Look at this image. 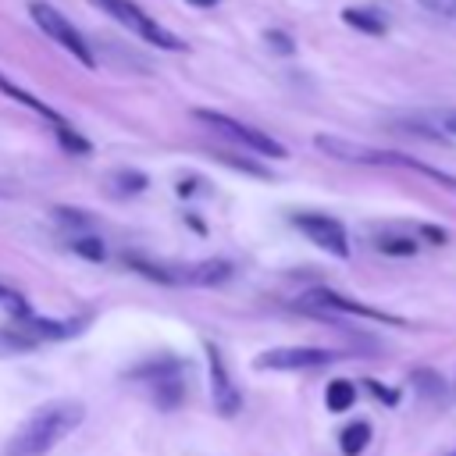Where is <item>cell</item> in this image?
<instances>
[{"label":"cell","instance_id":"cell-2","mask_svg":"<svg viewBox=\"0 0 456 456\" xmlns=\"http://www.w3.org/2000/svg\"><path fill=\"white\" fill-rule=\"evenodd\" d=\"M192 118L203 121V125H210L214 132H221V135H228V139L242 142L246 150H253V153H260V157H274V160H285V157H289V150H285L278 139H271L267 132L249 128V125H242V121H235V118H228V114H221V110L200 107V110H192Z\"/></svg>","mask_w":456,"mask_h":456},{"label":"cell","instance_id":"cell-29","mask_svg":"<svg viewBox=\"0 0 456 456\" xmlns=\"http://www.w3.org/2000/svg\"><path fill=\"white\" fill-rule=\"evenodd\" d=\"M452 456H456V452H452Z\"/></svg>","mask_w":456,"mask_h":456},{"label":"cell","instance_id":"cell-18","mask_svg":"<svg viewBox=\"0 0 456 456\" xmlns=\"http://www.w3.org/2000/svg\"><path fill=\"white\" fill-rule=\"evenodd\" d=\"M71 253H78V256H86V260H93V264H100V260L107 256V249H103V242H100L96 235L71 239Z\"/></svg>","mask_w":456,"mask_h":456},{"label":"cell","instance_id":"cell-20","mask_svg":"<svg viewBox=\"0 0 456 456\" xmlns=\"http://www.w3.org/2000/svg\"><path fill=\"white\" fill-rule=\"evenodd\" d=\"M0 306L7 310V314H14V317H28V303H25V296L18 292V289H11V285H4L0 281Z\"/></svg>","mask_w":456,"mask_h":456},{"label":"cell","instance_id":"cell-3","mask_svg":"<svg viewBox=\"0 0 456 456\" xmlns=\"http://www.w3.org/2000/svg\"><path fill=\"white\" fill-rule=\"evenodd\" d=\"M314 146L335 160H346V164H395V167H417L413 157L406 153H388V150H378V146H367V142H353V139H342V135H314Z\"/></svg>","mask_w":456,"mask_h":456},{"label":"cell","instance_id":"cell-17","mask_svg":"<svg viewBox=\"0 0 456 456\" xmlns=\"http://www.w3.org/2000/svg\"><path fill=\"white\" fill-rule=\"evenodd\" d=\"M182 370V360H150V363H139L135 370H132V378H171V374H178Z\"/></svg>","mask_w":456,"mask_h":456},{"label":"cell","instance_id":"cell-24","mask_svg":"<svg viewBox=\"0 0 456 456\" xmlns=\"http://www.w3.org/2000/svg\"><path fill=\"white\" fill-rule=\"evenodd\" d=\"M53 214H57V221H64V224H86L82 210H68V207H57Z\"/></svg>","mask_w":456,"mask_h":456},{"label":"cell","instance_id":"cell-19","mask_svg":"<svg viewBox=\"0 0 456 456\" xmlns=\"http://www.w3.org/2000/svg\"><path fill=\"white\" fill-rule=\"evenodd\" d=\"M153 385H157V388H153V399H157L164 410H171V406L178 403V395H182V385L175 381V374H171V378H157Z\"/></svg>","mask_w":456,"mask_h":456},{"label":"cell","instance_id":"cell-26","mask_svg":"<svg viewBox=\"0 0 456 456\" xmlns=\"http://www.w3.org/2000/svg\"><path fill=\"white\" fill-rule=\"evenodd\" d=\"M367 385H370V392H374V395H378V399H388V403H392V399H395V395H392V392H388V388H381V381H367Z\"/></svg>","mask_w":456,"mask_h":456},{"label":"cell","instance_id":"cell-6","mask_svg":"<svg viewBox=\"0 0 456 456\" xmlns=\"http://www.w3.org/2000/svg\"><path fill=\"white\" fill-rule=\"evenodd\" d=\"M331 360H338V353L321 349V346H281V349H267L256 360V370H310Z\"/></svg>","mask_w":456,"mask_h":456},{"label":"cell","instance_id":"cell-8","mask_svg":"<svg viewBox=\"0 0 456 456\" xmlns=\"http://www.w3.org/2000/svg\"><path fill=\"white\" fill-rule=\"evenodd\" d=\"M207 356H210V388H214V403H217V410H221L224 417H232V413L239 410V392H235V385H232V378H228L224 356H221L214 346H207Z\"/></svg>","mask_w":456,"mask_h":456},{"label":"cell","instance_id":"cell-27","mask_svg":"<svg viewBox=\"0 0 456 456\" xmlns=\"http://www.w3.org/2000/svg\"><path fill=\"white\" fill-rule=\"evenodd\" d=\"M192 7H214V4H221V0H189Z\"/></svg>","mask_w":456,"mask_h":456},{"label":"cell","instance_id":"cell-4","mask_svg":"<svg viewBox=\"0 0 456 456\" xmlns=\"http://www.w3.org/2000/svg\"><path fill=\"white\" fill-rule=\"evenodd\" d=\"M28 11H32V21H36V25L53 39V43H61V46H64L78 64H86V68H93V64H96V57H93L89 43L82 39V32H78V28H75L61 11H53L50 4H39V0H36Z\"/></svg>","mask_w":456,"mask_h":456},{"label":"cell","instance_id":"cell-12","mask_svg":"<svg viewBox=\"0 0 456 456\" xmlns=\"http://www.w3.org/2000/svg\"><path fill=\"white\" fill-rule=\"evenodd\" d=\"M367 442H370V424H367V420H353V424H346L342 435H338V449H342L346 456L363 452Z\"/></svg>","mask_w":456,"mask_h":456},{"label":"cell","instance_id":"cell-10","mask_svg":"<svg viewBox=\"0 0 456 456\" xmlns=\"http://www.w3.org/2000/svg\"><path fill=\"white\" fill-rule=\"evenodd\" d=\"M39 346V338L28 328H0V356H21L32 353Z\"/></svg>","mask_w":456,"mask_h":456},{"label":"cell","instance_id":"cell-16","mask_svg":"<svg viewBox=\"0 0 456 456\" xmlns=\"http://www.w3.org/2000/svg\"><path fill=\"white\" fill-rule=\"evenodd\" d=\"M378 249L385 256H413L417 253V239L413 235H381L378 239Z\"/></svg>","mask_w":456,"mask_h":456},{"label":"cell","instance_id":"cell-25","mask_svg":"<svg viewBox=\"0 0 456 456\" xmlns=\"http://www.w3.org/2000/svg\"><path fill=\"white\" fill-rule=\"evenodd\" d=\"M420 235H424V239H431L435 246H442V242H445V232H442V228H435V224H424V228H420Z\"/></svg>","mask_w":456,"mask_h":456},{"label":"cell","instance_id":"cell-14","mask_svg":"<svg viewBox=\"0 0 456 456\" xmlns=\"http://www.w3.org/2000/svg\"><path fill=\"white\" fill-rule=\"evenodd\" d=\"M0 93H7V96H11V100H18L21 107H28V110H36V114H43V118H50V121H61V118H57L43 100H36L32 93H25L21 86H14V82H11V78H4V75H0Z\"/></svg>","mask_w":456,"mask_h":456},{"label":"cell","instance_id":"cell-13","mask_svg":"<svg viewBox=\"0 0 456 456\" xmlns=\"http://www.w3.org/2000/svg\"><path fill=\"white\" fill-rule=\"evenodd\" d=\"M342 21L356 32H367V36H381L385 32V21L374 14V11H363V7H346L342 11Z\"/></svg>","mask_w":456,"mask_h":456},{"label":"cell","instance_id":"cell-7","mask_svg":"<svg viewBox=\"0 0 456 456\" xmlns=\"http://www.w3.org/2000/svg\"><path fill=\"white\" fill-rule=\"evenodd\" d=\"M292 224H296L314 246H321V249H328V253H335V256H349V235H346L342 221H335V217H328V214H296Z\"/></svg>","mask_w":456,"mask_h":456},{"label":"cell","instance_id":"cell-23","mask_svg":"<svg viewBox=\"0 0 456 456\" xmlns=\"http://www.w3.org/2000/svg\"><path fill=\"white\" fill-rule=\"evenodd\" d=\"M267 43H271L278 53H292V43H289L285 32H267Z\"/></svg>","mask_w":456,"mask_h":456},{"label":"cell","instance_id":"cell-21","mask_svg":"<svg viewBox=\"0 0 456 456\" xmlns=\"http://www.w3.org/2000/svg\"><path fill=\"white\" fill-rule=\"evenodd\" d=\"M53 132H57V139H61L64 150H71V153H89V142H86L78 132H71L64 121H53Z\"/></svg>","mask_w":456,"mask_h":456},{"label":"cell","instance_id":"cell-9","mask_svg":"<svg viewBox=\"0 0 456 456\" xmlns=\"http://www.w3.org/2000/svg\"><path fill=\"white\" fill-rule=\"evenodd\" d=\"M232 278V264L228 260H200L196 267L182 271V281L189 285H221Z\"/></svg>","mask_w":456,"mask_h":456},{"label":"cell","instance_id":"cell-11","mask_svg":"<svg viewBox=\"0 0 456 456\" xmlns=\"http://www.w3.org/2000/svg\"><path fill=\"white\" fill-rule=\"evenodd\" d=\"M353 403H356V385H353V381H346V378L328 381V388H324V406H328L331 413H346Z\"/></svg>","mask_w":456,"mask_h":456},{"label":"cell","instance_id":"cell-15","mask_svg":"<svg viewBox=\"0 0 456 456\" xmlns=\"http://www.w3.org/2000/svg\"><path fill=\"white\" fill-rule=\"evenodd\" d=\"M410 381H413V388H417L424 399H438V395L445 392L442 374H438V370H431V367H417V370L410 374Z\"/></svg>","mask_w":456,"mask_h":456},{"label":"cell","instance_id":"cell-5","mask_svg":"<svg viewBox=\"0 0 456 456\" xmlns=\"http://www.w3.org/2000/svg\"><path fill=\"white\" fill-rule=\"evenodd\" d=\"M96 7H103L110 18H118L121 25H128L132 32H139L146 43H153V46H160V50H185V43L175 36V32H167L164 25H157L153 18H146L135 4H128V0H93Z\"/></svg>","mask_w":456,"mask_h":456},{"label":"cell","instance_id":"cell-1","mask_svg":"<svg viewBox=\"0 0 456 456\" xmlns=\"http://www.w3.org/2000/svg\"><path fill=\"white\" fill-rule=\"evenodd\" d=\"M86 420V406L78 399H53L32 410L21 428L7 442V456H43L50 452L64 435H71Z\"/></svg>","mask_w":456,"mask_h":456},{"label":"cell","instance_id":"cell-22","mask_svg":"<svg viewBox=\"0 0 456 456\" xmlns=\"http://www.w3.org/2000/svg\"><path fill=\"white\" fill-rule=\"evenodd\" d=\"M114 178L121 182L125 192H142L146 189V175H139V171H118Z\"/></svg>","mask_w":456,"mask_h":456},{"label":"cell","instance_id":"cell-28","mask_svg":"<svg viewBox=\"0 0 456 456\" xmlns=\"http://www.w3.org/2000/svg\"><path fill=\"white\" fill-rule=\"evenodd\" d=\"M445 125H449V128L456 132V114H449V121H445Z\"/></svg>","mask_w":456,"mask_h":456}]
</instances>
